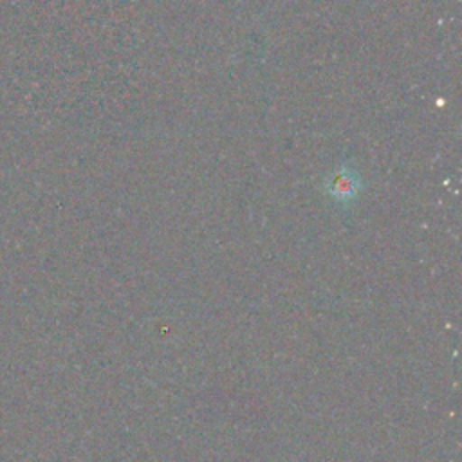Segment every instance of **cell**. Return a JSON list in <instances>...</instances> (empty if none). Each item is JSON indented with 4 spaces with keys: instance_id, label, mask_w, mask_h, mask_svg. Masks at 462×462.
Instances as JSON below:
<instances>
[{
    "instance_id": "1",
    "label": "cell",
    "mask_w": 462,
    "mask_h": 462,
    "mask_svg": "<svg viewBox=\"0 0 462 462\" xmlns=\"http://www.w3.org/2000/svg\"><path fill=\"white\" fill-rule=\"evenodd\" d=\"M327 186H328V193L334 199H337L341 202H346L352 197H356V193L359 189V179L352 170L341 168L336 173H332Z\"/></svg>"
}]
</instances>
